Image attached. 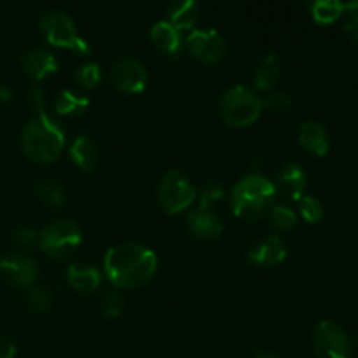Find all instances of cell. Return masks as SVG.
<instances>
[{
    "label": "cell",
    "instance_id": "44dd1931",
    "mask_svg": "<svg viewBox=\"0 0 358 358\" xmlns=\"http://www.w3.org/2000/svg\"><path fill=\"white\" fill-rule=\"evenodd\" d=\"M70 156L83 170H93L98 159V149L87 135H79L70 145Z\"/></svg>",
    "mask_w": 358,
    "mask_h": 358
},
{
    "label": "cell",
    "instance_id": "2e32d148",
    "mask_svg": "<svg viewBox=\"0 0 358 358\" xmlns=\"http://www.w3.org/2000/svg\"><path fill=\"white\" fill-rule=\"evenodd\" d=\"M189 229L194 234L201 238H208V240H215L222 234V220L215 215V213L208 212V210H194L187 215Z\"/></svg>",
    "mask_w": 358,
    "mask_h": 358
},
{
    "label": "cell",
    "instance_id": "4316f807",
    "mask_svg": "<svg viewBox=\"0 0 358 358\" xmlns=\"http://www.w3.org/2000/svg\"><path fill=\"white\" fill-rule=\"evenodd\" d=\"M269 215H271V222L276 229H289L297 220L296 212L285 205H273V208L269 210Z\"/></svg>",
    "mask_w": 358,
    "mask_h": 358
},
{
    "label": "cell",
    "instance_id": "484cf974",
    "mask_svg": "<svg viewBox=\"0 0 358 358\" xmlns=\"http://www.w3.org/2000/svg\"><path fill=\"white\" fill-rule=\"evenodd\" d=\"M299 210L301 215L308 220V222H318L324 219V206L318 201L315 196H306L299 199Z\"/></svg>",
    "mask_w": 358,
    "mask_h": 358
},
{
    "label": "cell",
    "instance_id": "d4e9b609",
    "mask_svg": "<svg viewBox=\"0 0 358 358\" xmlns=\"http://www.w3.org/2000/svg\"><path fill=\"white\" fill-rule=\"evenodd\" d=\"M76 80L86 87L96 86L101 80V66L94 62L84 63L76 70Z\"/></svg>",
    "mask_w": 358,
    "mask_h": 358
},
{
    "label": "cell",
    "instance_id": "ba28073f",
    "mask_svg": "<svg viewBox=\"0 0 358 358\" xmlns=\"http://www.w3.org/2000/svg\"><path fill=\"white\" fill-rule=\"evenodd\" d=\"M196 198V191L189 178L178 170H168L159 184V201L164 210L177 213L187 208Z\"/></svg>",
    "mask_w": 358,
    "mask_h": 358
},
{
    "label": "cell",
    "instance_id": "ffe728a7",
    "mask_svg": "<svg viewBox=\"0 0 358 358\" xmlns=\"http://www.w3.org/2000/svg\"><path fill=\"white\" fill-rule=\"evenodd\" d=\"M280 76V58L276 52H268L259 59L254 72V83L259 90H269L278 80Z\"/></svg>",
    "mask_w": 358,
    "mask_h": 358
},
{
    "label": "cell",
    "instance_id": "7c38bea8",
    "mask_svg": "<svg viewBox=\"0 0 358 358\" xmlns=\"http://www.w3.org/2000/svg\"><path fill=\"white\" fill-rule=\"evenodd\" d=\"M306 182L308 177L303 168H301V164L287 163L278 170L273 185L282 196L299 201L304 196V191H306Z\"/></svg>",
    "mask_w": 358,
    "mask_h": 358
},
{
    "label": "cell",
    "instance_id": "e575fe53",
    "mask_svg": "<svg viewBox=\"0 0 358 358\" xmlns=\"http://www.w3.org/2000/svg\"><path fill=\"white\" fill-rule=\"evenodd\" d=\"M10 96H13V94H10L9 87L3 86V84H0V105L7 103V101L10 100Z\"/></svg>",
    "mask_w": 358,
    "mask_h": 358
},
{
    "label": "cell",
    "instance_id": "5bb4252c",
    "mask_svg": "<svg viewBox=\"0 0 358 358\" xmlns=\"http://www.w3.org/2000/svg\"><path fill=\"white\" fill-rule=\"evenodd\" d=\"M23 70L34 79H44L48 73L58 70V62L55 55L44 48H31L23 55Z\"/></svg>",
    "mask_w": 358,
    "mask_h": 358
},
{
    "label": "cell",
    "instance_id": "9c48e42d",
    "mask_svg": "<svg viewBox=\"0 0 358 358\" xmlns=\"http://www.w3.org/2000/svg\"><path fill=\"white\" fill-rule=\"evenodd\" d=\"M187 48L203 62H219L226 55V42L215 28H194L187 35Z\"/></svg>",
    "mask_w": 358,
    "mask_h": 358
},
{
    "label": "cell",
    "instance_id": "d590c367",
    "mask_svg": "<svg viewBox=\"0 0 358 358\" xmlns=\"http://www.w3.org/2000/svg\"><path fill=\"white\" fill-rule=\"evenodd\" d=\"M343 13H355V14H358V0L343 3Z\"/></svg>",
    "mask_w": 358,
    "mask_h": 358
},
{
    "label": "cell",
    "instance_id": "d6986e66",
    "mask_svg": "<svg viewBox=\"0 0 358 358\" xmlns=\"http://www.w3.org/2000/svg\"><path fill=\"white\" fill-rule=\"evenodd\" d=\"M66 278L70 285L76 287L77 290H93L101 283V275L96 268L90 264H80L73 262L66 269Z\"/></svg>",
    "mask_w": 358,
    "mask_h": 358
},
{
    "label": "cell",
    "instance_id": "8d00e7d4",
    "mask_svg": "<svg viewBox=\"0 0 358 358\" xmlns=\"http://www.w3.org/2000/svg\"><path fill=\"white\" fill-rule=\"evenodd\" d=\"M255 358H280V357L273 352H259L257 355H255Z\"/></svg>",
    "mask_w": 358,
    "mask_h": 358
},
{
    "label": "cell",
    "instance_id": "277c9868",
    "mask_svg": "<svg viewBox=\"0 0 358 358\" xmlns=\"http://www.w3.org/2000/svg\"><path fill=\"white\" fill-rule=\"evenodd\" d=\"M220 115L231 126H247L259 117L262 100L243 84L229 87L220 96Z\"/></svg>",
    "mask_w": 358,
    "mask_h": 358
},
{
    "label": "cell",
    "instance_id": "7402d4cb",
    "mask_svg": "<svg viewBox=\"0 0 358 358\" xmlns=\"http://www.w3.org/2000/svg\"><path fill=\"white\" fill-rule=\"evenodd\" d=\"M90 107V98L84 93H77L73 90H63L62 93L58 94L55 103V110L58 114H83L86 108Z\"/></svg>",
    "mask_w": 358,
    "mask_h": 358
},
{
    "label": "cell",
    "instance_id": "cb8c5ba5",
    "mask_svg": "<svg viewBox=\"0 0 358 358\" xmlns=\"http://www.w3.org/2000/svg\"><path fill=\"white\" fill-rule=\"evenodd\" d=\"M35 191H37L38 198L49 206H59L65 203V192H63V187L55 180L38 182Z\"/></svg>",
    "mask_w": 358,
    "mask_h": 358
},
{
    "label": "cell",
    "instance_id": "30bf717a",
    "mask_svg": "<svg viewBox=\"0 0 358 358\" xmlns=\"http://www.w3.org/2000/svg\"><path fill=\"white\" fill-rule=\"evenodd\" d=\"M112 83L117 90L126 91V93H138L147 86V70L138 59L135 58H121L112 66Z\"/></svg>",
    "mask_w": 358,
    "mask_h": 358
},
{
    "label": "cell",
    "instance_id": "6da1fadb",
    "mask_svg": "<svg viewBox=\"0 0 358 358\" xmlns=\"http://www.w3.org/2000/svg\"><path fill=\"white\" fill-rule=\"evenodd\" d=\"M108 280L117 287H138L149 282L157 269L154 250L140 243H119L103 259Z\"/></svg>",
    "mask_w": 358,
    "mask_h": 358
},
{
    "label": "cell",
    "instance_id": "4dcf8cb0",
    "mask_svg": "<svg viewBox=\"0 0 358 358\" xmlns=\"http://www.w3.org/2000/svg\"><path fill=\"white\" fill-rule=\"evenodd\" d=\"M101 308H103L105 317H119L122 313V299L119 294H105L103 301H101Z\"/></svg>",
    "mask_w": 358,
    "mask_h": 358
},
{
    "label": "cell",
    "instance_id": "d6a6232c",
    "mask_svg": "<svg viewBox=\"0 0 358 358\" xmlns=\"http://www.w3.org/2000/svg\"><path fill=\"white\" fill-rule=\"evenodd\" d=\"M346 23H345V30L346 34L350 35L355 44H358V14L355 13H346Z\"/></svg>",
    "mask_w": 358,
    "mask_h": 358
},
{
    "label": "cell",
    "instance_id": "5b68a950",
    "mask_svg": "<svg viewBox=\"0 0 358 358\" xmlns=\"http://www.w3.org/2000/svg\"><path fill=\"white\" fill-rule=\"evenodd\" d=\"M41 30L51 44L70 48L73 51L90 52V44L77 35L72 17L59 9H49L41 17Z\"/></svg>",
    "mask_w": 358,
    "mask_h": 358
},
{
    "label": "cell",
    "instance_id": "1f68e13d",
    "mask_svg": "<svg viewBox=\"0 0 358 358\" xmlns=\"http://www.w3.org/2000/svg\"><path fill=\"white\" fill-rule=\"evenodd\" d=\"M14 241L23 247H31V245L38 243V233L34 229V227L21 226L17 227L16 233H14Z\"/></svg>",
    "mask_w": 358,
    "mask_h": 358
},
{
    "label": "cell",
    "instance_id": "603a6c76",
    "mask_svg": "<svg viewBox=\"0 0 358 358\" xmlns=\"http://www.w3.org/2000/svg\"><path fill=\"white\" fill-rule=\"evenodd\" d=\"M311 14L320 23H331L343 14V2L339 0H317L311 3Z\"/></svg>",
    "mask_w": 358,
    "mask_h": 358
},
{
    "label": "cell",
    "instance_id": "f1b7e54d",
    "mask_svg": "<svg viewBox=\"0 0 358 358\" xmlns=\"http://www.w3.org/2000/svg\"><path fill=\"white\" fill-rule=\"evenodd\" d=\"M262 107L280 114V112H285L287 108L292 107V96L283 93V91H278V93H273L269 94V96H266L264 100H262Z\"/></svg>",
    "mask_w": 358,
    "mask_h": 358
},
{
    "label": "cell",
    "instance_id": "4fadbf2b",
    "mask_svg": "<svg viewBox=\"0 0 358 358\" xmlns=\"http://www.w3.org/2000/svg\"><path fill=\"white\" fill-rule=\"evenodd\" d=\"M287 257V245L276 236H266L259 240L248 252V259L255 264L275 266Z\"/></svg>",
    "mask_w": 358,
    "mask_h": 358
},
{
    "label": "cell",
    "instance_id": "f546056e",
    "mask_svg": "<svg viewBox=\"0 0 358 358\" xmlns=\"http://www.w3.org/2000/svg\"><path fill=\"white\" fill-rule=\"evenodd\" d=\"M224 196V187L219 184V182L212 180L203 187L201 194H199V205H201V210H208L210 205H213L215 201H219Z\"/></svg>",
    "mask_w": 358,
    "mask_h": 358
},
{
    "label": "cell",
    "instance_id": "83f0119b",
    "mask_svg": "<svg viewBox=\"0 0 358 358\" xmlns=\"http://www.w3.org/2000/svg\"><path fill=\"white\" fill-rule=\"evenodd\" d=\"M28 301L35 311H48L51 306V292L45 287L35 285L28 292Z\"/></svg>",
    "mask_w": 358,
    "mask_h": 358
},
{
    "label": "cell",
    "instance_id": "e0dca14e",
    "mask_svg": "<svg viewBox=\"0 0 358 358\" xmlns=\"http://www.w3.org/2000/svg\"><path fill=\"white\" fill-rule=\"evenodd\" d=\"M150 37L156 42V45L163 51L170 52V55H177L182 48V37L180 31L173 27L171 23H168L166 20L156 21L150 28Z\"/></svg>",
    "mask_w": 358,
    "mask_h": 358
},
{
    "label": "cell",
    "instance_id": "9a60e30c",
    "mask_svg": "<svg viewBox=\"0 0 358 358\" xmlns=\"http://www.w3.org/2000/svg\"><path fill=\"white\" fill-rule=\"evenodd\" d=\"M299 143L317 156H325L331 149L329 133L317 121H304L299 128Z\"/></svg>",
    "mask_w": 358,
    "mask_h": 358
},
{
    "label": "cell",
    "instance_id": "52a82bcc",
    "mask_svg": "<svg viewBox=\"0 0 358 358\" xmlns=\"http://www.w3.org/2000/svg\"><path fill=\"white\" fill-rule=\"evenodd\" d=\"M315 353L320 358H350L352 341L343 327L331 320H322L313 332Z\"/></svg>",
    "mask_w": 358,
    "mask_h": 358
},
{
    "label": "cell",
    "instance_id": "ac0fdd59",
    "mask_svg": "<svg viewBox=\"0 0 358 358\" xmlns=\"http://www.w3.org/2000/svg\"><path fill=\"white\" fill-rule=\"evenodd\" d=\"M168 23L173 24L178 31L194 28L198 21V3L194 0H175L168 7Z\"/></svg>",
    "mask_w": 358,
    "mask_h": 358
},
{
    "label": "cell",
    "instance_id": "836d02e7",
    "mask_svg": "<svg viewBox=\"0 0 358 358\" xmlns=\"http://www.w3.org/2000/svg\"><path fill=\"white\" fill-rule=\"evenodd\" d=\"M16 355V346L10 339L0 336V358H14Z\"/></svg>",
    "mask_w": 358,
    "mask_h": 358
},
{
    "label": "cell",
    "instance_id": "3957f363",
    "mask_svg": "<svg viewBox=\"0 0 358 358\" xmlns=\"http://www.w3.org/2000/svg\"><path fill=\"white\" fill-rule=\"evenodd\" d=\"M275 194V185L264 175H245L231 191V206H233V212L241 219H261L273 208Z\"/></svg>",
    "mask_w": 358,
    "mask_h": 358
},
{
    "label": "cell",
    "instance_id": "8992f818",
    "mask_svg": "<svg viewBox=\"0 0 358 358\" xmlns=\"http://www.w3.org/2000/svg\"><path fill=\"white\" fill-rule=\"evenodd\" d=\"M83 241L79 226L72 220H55L38 234V245L52 257H65L76 250Z\"/></svg>",
    "mask_w": 358,
    "mask_h": 358
},
{
    "label": "cell",
    "instance_id": "7a4b0ae2",
    "mask_svg": "<svg viewBox=\"0 0 358 358\" xmlns=\"http://www.w3.org/2000/svg\"><path fill=\"white\" fill-rule=\"evenodd\" d=\"M31 100L38 114L21 131V147L28 157L38 163H48L62 152L65 145V135L58 122L45 110L42 90L31 87Z\"/></svg>",
    "mask_w": 358,
    "mask_h": 358
},
{
    "label": "cell",
    "instance_id": "8fae6325",
    "mask_svg": "<svg viewBox=\"0 0 358 358\" xmlns=\"http://www.w3.org/2000/svg\"><path fill=\"white\" fill-rule=\"evenodd\" d=\"M0 273L16 285L27 287L37 280L38 266L28 255L10 254L0 259Z\"/></svg>",
    "mask_w": 358,
    "mask_h": 358
}]
</instances>
